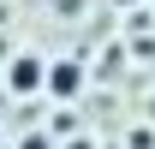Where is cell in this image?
<instances>
[{"label":"cell","instance_id":"1","mask_svg":"<svg viewBox=\"0 0 155 149\" xmlns=\"http://www.w3.org/2000/svg\"><path fill=\"white\" fill-rule=\"evenodd\" d=\"M84 84H90V72H84V60H78V54L48 60V78H42V90L54 95V101H78V95H84Z\"/></svg>","mask_w":155,"mask_h":149},{"label":"cell","instance_id":"4","mask_svg":"<svg viewBox=\"0 0 155 149\" xmlns=\"http://www.w3.org/2000/svg\"><path fill=\"white\" fill-rule=\"evenodd\" d=\"M114 6H137V0H114Z\"/></svg>","mask_w":155,"mask_h":149},{"label":"cell","instance_id":"3","mask_svg":"<svg viewBox=\"0 0 155 149\" xmlns=\"http://www.w3.org/2000/svg\"><path fill=\"white\" fill-rule=\"evenodd\" d=\"M18 149H54V143H48V137H42V131H30V137H24Z\"/></svg>","mask_w":155,"mask_h":149},{"label":"cell","instance_id":"2","mask_svg":"<svg viewBox=\"0 0 155 149\" xmlns=\"http://www.w3.org/2000/svg\"><path fill=\"white\" fill-rule=\"evenodd\" d=\"M42 78H48V60H42V54H18L12 66H6V90H12V95H36Z\"/></svg>","mask_w":155,"mask_h":149}]
</instances>
